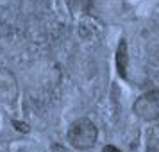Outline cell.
Listing matches in <instances>:
<instances>
[{"instance_id": "3", "label": "cell", "mask_w": 159, "mask_h": 152, "mask_svg": "<svg viewBox=\"0 0 159 152\" xmlns=\"http://www.w3.org/2000/svg\"><path fill=\"white\" fill-rule=\"evenodd\" d=\"M18 93L16 88V79L13 73L7 70H0V102L4 104H13Z\"/></svg>"}, {"instance_id": "5", "label": "cell", "mask_w": 159, "mask_h": 152, "mask_svg": "<svg viewBox=\"0 0 159 152\" xmlns=\"http://www.w3.org/2000/svg\"><path fill=\"white\" fill-rule=\"evenodd\" d=\"M68 4L73 11H88L91 7L93 0H68Z\"/></svg>"}, {"instance_id": "4", "label": "cell", "mask_w": 159, "mask_h": 152, "mask_svg": "<svg viewBox=\"0 0 159 152\" xmlns=\"http://www.w3.org/2000/svg\"><path fill=\"white\" fill-rule=\"evenodd\" d=\"M115 63H116V72L122 79H127V68H129V47H127V39L122 38L118 48H116V56H115Z\"/></svg>"}, {"instance_id": "2", "label": "cell", "mask_w": 159, "mask_h": 152, "mask_svg": "<svg viewBox=\"0 0 159 152\" xmlns=\"http://www.w3.org/2000/svg\"><path fill=\"white\" fill-rule=\"evenodd\" d=\"M132 111L136 113V116H139L145 122H152L159 118V90H150L143 93L141 97H138Z\"/></svg>"}, {"instance_id": "8", "label": "cell", "mask_w": 159, "mask_h": 152, "mask_svg": "<svg viewBox=\"0 0 159 152\" xmlns=\"http://www.w3.org/2000/svg\"><path fill=\"white\" fill-rule=\"evenodd\" d=\"M102 152H122V150H120V149H116L115 145H106Z\"/></svg>"}, {"instance_id": "7", "label": "cell", "mask_w": 159, "mask_h": 152, "mask_svg": "<svg viewBox=\"0 0 159 152\" xmlns=\"http://www.w3.org/2000/svg\"><path fill=\"white\" fill-rule=\"evenodd\" d=\"M52 152H70V150L63 145H52Z\"/></svg>"}, {"instance_id": "6", "label": "cell", "mask_w": 159, "mask_h": 152, "mask_svg": "<svg viewBox=\"0 0 159 152\" xmlns=\"http://www.w3.org/2000/svg\"><path fill=\"white\" fill-rule=\"evenodd\" d=\"M13 125H16V129H18V131H22V132H27V131H29V125H25V123L13 122Z\"/></svg>"}, {"instance_id": "1", "label": "cell", "mask_w": 159, "mask_h": 152, "mask_svg": "<svg viewBox=\"0 0 159 152\" xmlns=\"http://www.w3.org/2000/svg\"><path fill=\"white\" fill-rule=\"evenodd\" d=\"M66 136H68V141L72 147L79 149V150H88V149L95 147L97 138H98V131L89 118H77L70 125Z\"/></svg>"}]
</instances>
